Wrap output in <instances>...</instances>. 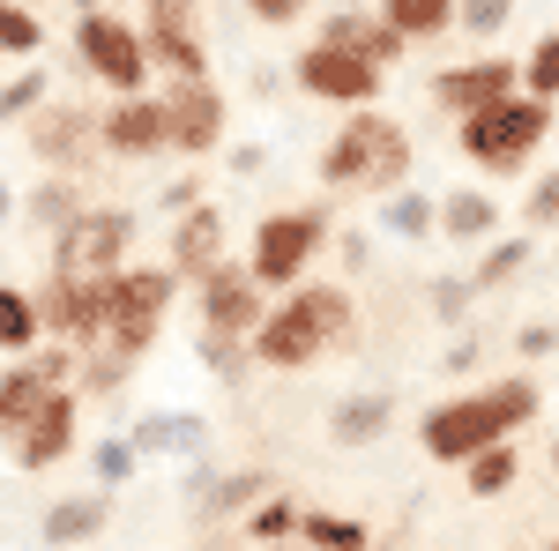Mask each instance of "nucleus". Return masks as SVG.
Instances as JSON below:
<instances>
[{
    "label": "nucleus",
    "instance_id": "nucleus-1",
    "mask_svg": "<svg viewBox=\"0 0 559 551\" xmlns=\"http://www.w3.org/2000/svg\"><path fill=\"white\" fill-rule=\"evenodd\" d=\"M350 328V298L344 291H299L292 306H276L254 336L261 366H313L329 343Z\"/></svg>",
    "mask_w": 559,
    "mask_h": 551
},
{
    "label": "nucleus",
    "instance_id": "nucleus-2",
    "mask_svg": "<svg viewBox=\"0 0 559 551\" xmlns=\"http://www.w3.org/2000/svg\"><path fill=\"white\" fill-rule=\"evenodd\" d=\"M321 179H329V187H403V179H411V134L395 128V120L358 112V120L329 142Z\"/></svg>",
    "mask_w": 559,
    "mask_h": 551
},
{
    "label": "nucleus",
    "instance_id": "nucleus-3",
    "mask_svg": "<svg viewBox=\"0 0 559 551\" xmlns=\"http://www.w3.org/2000/svg\"><path fill=\"white\" fill-rule=\"evenodd\" d=\"M552 134V105H537V97H508L500 112H477L463 120V149H471L485 171H522L530 165V149Z\"/></svg>",
    "mask_w": 559,
    "mask_h": 551
},
{
    "label": "nucleus",
    "instance_id": "nucleus-4",
    "mask_svg": "<svg viewBox=\"0 0 559 551\" xmlns=\"http://www.w3.org/2000/svg\"><path fill=\"white\" fill-rule=\"evenodd\" d=\"M165 306H173V268H120L112 276V358H134L142 343L157 336V321H165Z\"/></svg>",
    "mask_w": 559,
    "mask_h": 551
},
{
    "label": "nucleus",
    "instance_id": "nucleus-5",
    "mask_svg": "<svg viewBox=\"0 0 559 551\" xmlns=\"http://www.w3.org/2000/svg\"><path fill=\"white\" fill-rule=\"evenodd\" d=\"M418 440H426V455H440V463H477L485 447H508V424H500V410H492L485 395H471V403L426 410Z\"/></svg>",
    "mask_w": 559,
    "mask_h": 551
},
{
    "label": "nucleus",
    "instance_id": "nucleus-6",
    "mask_svg": "<svg viewBox=\"0 0 559 551\" xmlns=\"http://www.w3.org/2000/svg\"><path fill=\"white\" fill-rule=\"evenodd\" d=\"M329 239V216L321 209H284V216H261V231H254V284H292L306 268V254Z\"/></svg>",
    "mask_w": 559,
    "mask_h": 551
},
{
    "label": "nucleus",
    "instance_id": "nucleus-7",
    "mask_svg": "<svg viewBox=\"0 0 559 551\" xmlns=\"http://www.w3.org/2000/svg\"><path fill=\"white\" fill-rule=\"evenodd\" d=\"M432 97L448 105V112H500L508 97H522V68L515 60H471V68H448V75H432Z\"/></svg>",
    "mask_w": 559,
    "mask_h": 551
},
{
    "label": "nucleus",
    "instance_id": "nucleus-8",
    "mask_svg": "<svg viewBox=\"0 0 559 551\" xmlns=\"http://www.w3.org/2000/svg\"><path fill=\"white\" fill-rule=\"evenodd\" d=\"M75 45H83V60L105 75V83L120 89H142V75H150V45L134 38L120 15H83L75 23Z\"/></svg>",
    "mask_w": 559,
    "mask_h": 551
},
{
    "label": "nucleus",
    "instance_id": "nucleus-9",
    "mask_svg": "<svg viewBox=\"0 0 559 551\" xmlns=\"http://www.w3.org/2000/svg\"><path fill=\"white\" fill-rule=\"evenodd\" d=\"M261 298H254V268H231V261H216L210 276H202V328H216V336H247L254 328L261 336Z\"/></svg>",
    "mask_w": 559,
    "mask_h": 551
},
{
    "label": "nucleus",
    "instance_id": "nucleus-10",
    "mask_svg": "<svg viewBox=\"0 0 559 551\" xmlns=\"http://www.w3.org/2000/svg\"><path fill=\"white\" fill-rule=\"evenodd\" d=\"M134 216L128 209H90L75 231H60V276H105L128 247Z\"/></svg>",
    "mask_w": 559,
    "mask_h": 551
},
{
    "label": "nucleus",
    "instance_id": "nucleus-11",
    "mask_svg": "<svg viewBox=\"0 0 559 551\" xmlns=\"http://www.w3.org/2000/svg\"><path fill=\"white\" fill-rule=\"evenodd\" d=\"M299 83L313 97H344V105H366L373 89H381V68H366L358 52H336V45H313L299 60Z\"/></svg>",
    "mask_w": 559,
    "mask_h": 551
},
{
    "label": "nucleus",
    "instance_id": "nucleus-12",
    "mask_svg": "<svg viewBox=\"0 0 559 551\" xmlns=\"http://www.w3.org/2000/svg\"><path fill=\"white\" fill-rule=\"evenodd\" d=\"M142 45H150L157 60H173L179 83H210V75H202L210 60H202V45H194V8H187V0H157V8H150V38Z\"/></svg>",
    "mask_w": 559,
    "mask_h": 551
},
{
    "label": "nucleus",
    "instance_id": "nucleus-13",
    "mask_svg": "<svg viewBox=\"0 0 559 551\" xmlns=\"http://www.w3.org/2000/svg\"><path fill=\"white\" fill-rule=\"evenodd\" d=\"M313 45H336V52H358L366 68H388V60L403 52V31H395L388 15H358V8H344V15L321 23V38H313Z\"/></svg>",
    "mask_w": 559,
    "mask_h": 551
},
{
    "label": "nucleus",
    "instance_id": "nucleus-14",
    "mask_svg": "<svg viewBox=\"0 0 559 551\" xmlns=\"http://www.w3.org/2000/svg\"><path fill=\"white\" fill-rule=\"evenodd\" d=\"M165 120H173V142L179 149H210L216 134H224V97L210 83H179L165 97Z\"/></svg>",
    "mask_w": 559,
    "mask_h": 551
},
{
    "label": "nucleus",
    "instance_id": "nucleus-15",
    "mask_svg": "<svg viewBox=\"0 0 559 551\" xmlns=\"http://www.w3.org/2000/svg\"><path fill=\"white\" fill-rule=\"evenodd\" d=\"M202 447H210V424L194 410H157L134 424V455H202Z\"/></svg>",
    "mask_w": 559,
    "mask_h": 551
},
{
    "label": "nucleus",
    "instance_id": "nucleus-16",
    "mask_svg": "<svg viewBox=\"0 0 559 551\" xmlns=\"http://www.w3.org/2000/svg\"><path fill=\"white\" fill-rule=\"evenodd\" d=\"M105 142H112V149H157V142H173L165 97H128V105H112V120H105Z\"/></svg>",
    "mask_w": 559,
    "mask_h": 551
},
{
    "label": "nucleus",
    "instance_id": "nucleus-17",
    "mask_svg": "<svg viewBox=\"0 0 559 551\" xmlns=\"http://www.w3.org/2000/svg\"><path fill=\"white\" fill-rule=\"evenodd\" d=\"M388 387H366V395H344L336 410H329V440L336 447H366V440H381L388 432Z\"/></svg>",
    "mask_w": 559,
    "mask_h": 551
},
{
    "label": "nucleus",
    "instance_id": "nucleus-18",
    "mask_svg": "<svg viewBox=\"0 0 559 551\" xmlns=\"http://www.w3.org/2000/svg\"><path fill=\"white\" fill-rule=\"evenodd\" d=\"M68 440H75V403H68V395H52L38 418H31V432H23V447H15V455H23V469H45V463H60V455H68Z\"/></svg>",
    "mask_w": 559,
    "mask_h": 551
},
{
    "label": "nucleus",
    "instance_id": "nucleus-19",
    "mask_svg": "<svg viewBox=\"0 0 559 551\" xmlns=\"http://www.w3.org/2000/svg\"><path fill=\"white\" fill-rule=\"evenodd\" d=\"M52 395H60V387L45 381L38 366H15V373H0V432H31V418H38Z\"/></svg>",
    "mask_w": 559,
    "mask_h": 551
},
{
    "label": "nucleus",
    "instance_id": "nucleus-20",
    "mask_svg": "<svg viewBox=\"0 0 559 551\" xmlns=\"http://www.w3.org/2000/svg\"><path fill=\"white\" fill-rule=\"evenodd\" d=\"M216 247H224V216L216 209H187V224H179V239H173L179 268H187V276H210L216 261H224Z\"/></svg>",
    "mask_w": 559,
    "mask_h": 551
},
{
    "label": "nucleus",
    "instance_id": "nucleus-21",
    "mask_svg": "<svg viewBox=\"0 0 559 551\" xmlns=\"http://www.w3.org/2000/svg\"><path fill=\"white\" fill-rule=\"evenodd\" d=\"M254 500H269V477H261V469H239V477L194 469V507L202 514H231V507H254Z\"/></svg>",
    "mask_w": 559,
    "mask_h": 551
},
{
    "label": "nucleus",
    "instance_id": "nucleus-22",
    "mask_svg": "<svg viewBox=\"0 0 559 551\" xmlns=\"http://www.w3.org/2000/svg\"><path fill=\"white\" fill-rule=\"evenodd\" d=\"M492 224H500L492 194H471V187H455V194L440 202V231H448V239H485Z\"/></svg>",
    "mask_w": 559,
    "mask_h": 551
},
{
    "label": "nucleus",
    "instance_id": "nucleus-23",
    "mask_svg": "<svg viewBox=\"0 0 559 551\" xmlns=\"http://www.w3.org/2000/svg\"><path fill=\"white\" fill-rule=\"evenodd\" d=\"M97 529H105V500H60V507L45 514V544H90V537H97Z\"/></svg>",
    "mask_w": 559,
    "mask_h": 551
},
{
    "label": "nucleus",
    "instance_id": "nucleus-24",
    "mask_svg": "<svg viewBox=\"0 0 559 551\" xmlns=\"http://www.w3.org/2000/svg\"><path fill=\"white\" fill-rule=\"evenodd\" d=\"M38 298H23V291H8V284H0V350H23V343L38 336Z\"/></svg>",
    "mask_w": 559,
    "mask_h": 551
},
{
    "label": "nucleus",
    "instance_id": "nucleus-25",
    "mask_svg": "<svg viewBox=\"0 0 559 551\" xmlns=\"http://www.w3.org/2000/svg\"><path fill=\"white\" fill-rule=\"evenodd\" d=\"M522 89H530L537 105H552V97H559V31H545L537 52L522 60Z\"/></svg>",
    "mask_w": 559,
    "mask_h": 551
},
{
    "label": "nucleus",
    "instance_id": "nucleus-26",
    "mask_svg": "<svg viewBox=\"0 0 559 551\" xmlns=\"http://www.w3.org/2000/svg\"><path fill=\"white\" fill-rule=\"evenodd\" d=\"M381 15L403 31V38H432V31H448V0H388Z\"/></svg>",
    "mask_w": 559,
    "mask_h": 551
},
{
    "label": "nucleus",
    "instance_id": "nucleus-27",
    "mask_svg": "<svg viewBox=\"0 0 559 551\" xmlns=\"http://www.w3.org/2000/svg\"><path fill=\"white\" fill-rule=\"evenodd\" d=\"M515 477H522L515 447H485V455H477V463H471V492H477V500H492V492H508Z\"/></svg>",
    "mask_w": 559,
    "mask_h": 551
},
{
    "label": "nucleus",
    "instance_id": "nucleus-28",
    "mask_svg": "<svg viewBox=\"0 0 559 551\" xmlns=\"http://www.w3.org/2000/svg\"><path fill=\"white\" fill-rule=\"evenodd\" d=\"M432 224H440V209H432L426 194H395V202H388V231H395V239H426Z\"/></svg>",
    "mask_w": 559,
    "mask_h": 551
},
{
    "label": "nucleus",
    "instance_id": "nucleus-29",
    "mask_svg": "<svg viewBox=\"0 0 559 551\" xmlns=\"http://www.w3.org/2000/svg\"><path fill=\"white\" fill-rule=\"evenodd\" d=\"M299 529H306L321 551H366V529H358V522H344V514H306Z\"/></svg>",
    "mask_w": 559,
    "mask_h": 551
},
{
    "label": "nucleus",
    "instance_id": "nucleus-30",
    "mask_svg": "<svg viewBox=\"0 0 559 551\" xmlns=\"http://www.w3.org/2000/svg\"><path fill=\"white\" fill-rule=\"evenodd\" d=\"M485 403L500 410V424H508V432H515V424H530V418H537V387H530V381H500V387H492V395H485Z\"/></svg>",
    "mask_w": 559,
    "mask_h": 551
},
{
    "label": "nucleus",
    "instance_id": "nucleus-31",
    "mask_svg": "<svg viewBox=\"0 0 559 551\" xmlns=\"http://www.w3.org/2000/svg\"><path fill=\"white\" fill-rule=\"evenodd\" d=\"M38 15H31V8H8V0H0V45H8V52H38Z\"/></svg>",
    "mask_w": 559,
    "mask_h": 551
},
{
    "label": "nucleus",
    "instance_id": "nucleus-32",
    "mask_svg": "<svg viewBox=\"0 0 559 551\" xmlns=\"http://www.w3.org/2000/svg\"><path fill=\"white\" fill-rule=\"evenodd\" d=\"M90 469H97L105 484H128V469H134V440H97V447H90Z\"/></svg>",
    "mask_w": 559,
    "mask_h": 551
},
{
    "label": "nucleus",
    "instance_id": "nucleus-33",
    "mask_svg": "<svg viewBox=\"0 0 559 551\" xmlns=\"http://www.w3.org/2000/svg\"><path fill=\"white\" fill-rule=\"evenodd\" d=\"M522 261H530V239H508V247H492V254L477 261V276H471V284H508Z\"/></svg>",
    "mask_w": 559,
    "mask_h": 551
},
{
    "label": "nucleus",
    "instance_id": "nucleus-34",
    "mask_svg": "<svg viewBox=\"0 0 559 551\" xmlns=\"http://www.w3.org/2000/svg\"><path fill=\"white\" fill-rule=\"evenodd\" d=\"M299 522H306V514H292V500H261V507H254V537H261V544H276V537H292Z\"/></svg>",
    "mask_w": 559,
    "mask_h": 551
},
{
    "label": "nucleus",
    "instance_id": "nucleus-35",
    "mask_svg": "<svg viewBox=\"0 0 559 551\" xmlns=\"http://www.w3.org/2000/svg\"><path fill=\"white\" fill-rule=\"evenodd\" d=\"M508 0H463V31H477V38H492V31H508Z\"/></svg>",
    "mask_w": 559,
    "mask_h": 551
},
{
    "label": "nucleus",
    "instance_id": "nucleus-36",
    "mask_svg": "<svg viewBox=\"0 0 559 551\" xmlns=\"http://www.w3.org/2000/svg\"><path fill=\"white\" fill-rule=\"evenodd\" d=\"M471 276H440V284H432V306H440V321H463V313H471Z\"/></svg>",
    "mask_w": 559,
    "mask_h": 551
},
{
    "label": "nucleus",
    "instance_id": "nucleus-37",
    "mask_svg": "<svg viewBox=\"0 0 559 551\" xmlns=\"http://www.w3.org/2000/svg\"><path fill=\"white\" fill-rule=\"evenodd\" d=\"M31 209H38L45 224H68V231L83 224V216H75V194H68V187H45V194H38V202H31Z\"/></svg>",
    "mask_w": 559,
    "mask_h": 551
},
{
    "label": "nucleus",
    "instance_id": "nucleus-38",
    "mask_svg": "<svg viewBox=\"0 0 559 551\" xmlns=\"http://www.w3.org/2000/svg\"><path fill=\"white\" fill-rule=\"evenodd\" d=\"M38 97H45V75L31 68V75H15V83L0 89V112H23V105H38Z\"/></svg>",
    "mask_w": 559,
    "mask_h": 551
},
{
    "label": "nucleus",
    "instance_id": "nucleus-39",
    "mask_svg": "<svg viewBox=\"0 0 559 551\" xmlns=\"http://www.w3.org/2000/svg\"><path fill=\"white\" fill-rule=\"evenodd\" d=\"M202 366H216V373H239V343L216 336V328H202Z\"/></svg>",
    "mask_w": 559,
    "mask_h": 551
},
{
    "label": "nucleus",
    "instance_id": "nucleus-40",
    "mask_svg": "<svg viewBox=\"0 0 559 551\" xmlns=\"http://www.w3.org/2000/svg\"><path fill=\"white\" fill-rule=\"evenodd\" d=\"M530 224H559V171L537 179V194H530Z\"/></svg>",
    "mask_w": 559,
    "mask_h": 551
},
{
    "label": "nucleus",
    "instance_id": "nucleus-41",
    "mask_svg": "<svg viewBox=\"0 0 559 551\" xmlns=\"http://www.w3.org/2000/svg\"><path fill=\"white\" fill-rule=\"evenodd\" d=\"M515 350H522V358H545V350H559V328H552V321H537V328H522V336H515Z\"/></svg>",
    "mask_w": 559,
    "mask_h": 551
},
{
    "label": "nucleus",
    "instance_id": "nucleus-42",
    "mask_svg": "<svg viewBox=\"0 0 559 551\" xmlns=\"http://www.w3.org/2000/svg\"><path fill=\"white\" fill-rule=\"evenodd\" d=\"M254 15H261V23H292V15H299V0H254Z\"/></svg>",
    "mask_w": 559,
    "mask_h": 551
},
{
    "label": "nucleus",
    "instance_id": "nucleus-43",
    "mask_svg": "<svg viewBox=\"0 0 559 551\" xmlns=\"http://www.w3.org/2000/svg\"><path fill=\"white\" fill-rule=\"evenodd\" d=\"M165 209H194V179H173L165 187Z\"/></svg>",
    "mask_w": 559,
    "mask_h": 551
},
{
    "label": "nucleus",
    "instance_id": "nucleus-44",
    "mask_svg": "<svg viewBox=\"0 0 559 551\" xmlns=\"http://www.w3.org/2000/svg\"><path fill=\"white\" fill-rule=\"evenodd\" d=\"M0 216H8V179H0Z\"/></svg>",
    "mask_w": 559,
    "mask_h": 551
},
{
    "label": "nucleus",
    "instance_id": "nucleus-45",
    "mask_svg": "<svg viewBox=\"0 0 559 551\" xmlns=\"http://www.w3.org/2000/svg\"><path fill=\"white\" fill-rule=\"evenodd\" d=\"M552 477H559V447H552Z\"/></svg>",
    "mask_w": 559,
    "mask_h": 551
},
{
    "label": "nucleus",
    "instance_id": "nucleus-46",
    "mask_svg": "<svg viewBox=\"0 0 559 551\" xmlns=\"http://www.w3.org/2000/svg\"><path fill=\"white\" fill-rule=\"evenodd\" d=\"M552 551H559V544H552Z\"/></svg>",
    "mask_w": 559,
    "mask_h": 551
}]
</instances>
